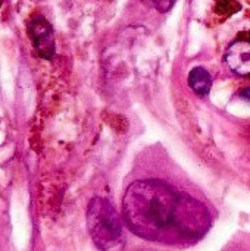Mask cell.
<instances>
[{"instance_id":"cell-7","label":"cell","mask_w":250,"mask_h":251,"mask_svg":"<svg viewBox=\"0 0 250 251\" xmlns=\"http://www.w3.org/2000/svg\"><path fill=\"white\" fill-rule=\"evenodd\" d=\"M240 96H242L243 99H246V100H249L250 101V87L249 88H245V90H242V91H240Z\"/></svg>"},{"instance_id":"cell-8","label":"cell","mask_w":250,"mask_h":251,"mask_svg":"<svg viewBox=\"0 0 250 251\" xmlns=\"http://www.w3.org/2000/svg\"><path fill=\"white\" fill-rule=\"evenodd\" d=\"M0 4H1V0H0Z\"/></svg>"},{"instance_id":"cell-3","label":"cell","mask_w":250,"mask_h":251,"mask_svg":"<svg viewBox=\"0 0 250 251\" xmlns=\"http://www.w3.org/2000/svg\"><path fill=\"white\" fill-rule=\"evenodd\" d=\"M28 34L40 57L49 60L55 56V32L50 22L46 18L34 16L28 24Z\"/></svg>"},{"instance_id":"cell-1","label":"cell","mask_w":250,"mask_h":251,"mask_svg":"<svg viewBox=\"0 0 250 251\" xmlns=\"http://www.w3.org/2000/svg\"><path fill=\"white\" fill-rule=\"evenodd\" d=\"M122 212L136 235L168 246L197 243L212 222L205 204L159 179L133 182L124 194Z\"/></svg>"},{"instance_id":"cell-4","label":"cell","mask_w":250,"mask_h":251,"mask_svg":"<svg viewBox=\"0 0 250 251\" xmlns=\"http://www.w3.org/2000/svg\"><path fill=\"white\" fill-rule=\"evenodd\" d=\"M224 60L234 74L250 76V32L236 38L228 46Z\"/></svg>"},{"instance_id":"cell-5","label":"cell","mask_w":250,"mask_h":251,"mask_svg":"<svg viewBox=\"0 0 250 251\" xmlns=\"http://www.w3.org/2000/svg\"><path fill=\"white\" fill-rule=\"evenodd\" d=\"M189 85L197 96L206 97L212 88V78L205 68L197 66L193 68L189 74Z\"/></svg>"},{"instance_id":"cell-2","label":"cell","mask_w":250,"mask_h":251,"mask_svg":"<svg viewBox=\"0 0 250 251\" xmlns=\"http://www.w3.org/2000/svg\"><path fill=\"white\" fill-rule=\"evenodd\" d=\"M87 226L93 243L103 251L115 247L122 237V224L118 212L102 197H94L88 203Z\"/></svg>"},{"instance_id":"cell-6","label":"cell","mask_w":250,"mask_h":251,"mask_svg":"<svg viewBox=\"0 0 250 251\" xmlns=\"http://www.w3.org/2000/svg\"><path fill=\"white\" fill-rule=\"evenodd\" d=\"M147 7L156 9L158 12H168L174 7V4L177 3V0H141Z\"/></svg>"}]
</instances>
